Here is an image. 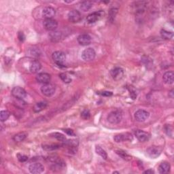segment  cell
Here are the masks:
<instances>
[{
  "label": "cell",
  "instance_id": "34",
  "mask_svg": "<svg viewBox=\"0 0 174 174\" xmlns=\"http://www.w3.org/2000/svg\"><path fill=\"white\" fill-rule=\"evenodd\" d=\"M18 159L20 162L23 163V162H25L27 160H28V157L25 156V155H18Z\"/></svg>",
  "mask_w": 174,
  "mask_h": 174
},
{
  "label": "cell",
  "instance_id": "14",
  "mask_svg": "<svg viewBox=\"0 0 174 174\" xmlns=\"http://www.w3.org/2000/svg\"><path fill=\"white\" fill-rule=\"evenodd\" d=\"M78 42L82 46L89 45L91 42V38L89 34L83 33L78 37Z\"/></svg>",
  "mask_w": 174,
  "mask_h": 174
},
{
  "label": "cell",
  "instance_id": "9",
  "mask_svg": "<svg viewBox=\"0 0 174 174\" xmlns=\"http://www.w3.org/2000/svg\"><path fill=\"white\" fill-rule=\"evenodd\" d=\"M149 113L144 110H138L135 113V118L138 122H143L148 118Z\"/></svg>",
  "mask_w": 174,
  "mask_h": 174
},
{
  "label": "cell",
  "instance_id": "10",
  "mask_svg": "<svg viewBox=\"0 0 174 174\" xmlns=\"http://www.w3.org/2000/svg\"><path fill=\"white\" fill-rule=\"evenodd\" d=\"M135 135L136 136L137 139H138L139 142H144L148 141L150 139V135L146 131H143L142 130H136L135 132Z\"/></svg>",
  "mask_w": 174,
  "mask_h": 174
},
{
  "label": "cell",
  "instance_id": "37",
  "mask_svg": "<svg viewBox=\"0 0 174 174\" xmlns=\"http://www.w3.org/2000/svg\"><path fill=\"white\" fill-rule=\"evenodd\" d=\"M102 95L103 96L105 97H110L112 95V92H109V91H104L102 93Z\"/></svg>",
  "mask_w": 174,
  "mask_h": 174
},
{
  "label": "cell",
  "instance_id": "5",
  "mask_svg": "<svg viewBox=\"0 0 174 174\" xmlns=\"http://www.w3.org/2000/svg\"><path fill=\"white\" fill-rule=\"evenodd\" d=\"M44 28L50 31H55V29L57 28L58 27V23L55 19H46L44 21Z\"/></svg>",
  "mask_w": 174,
  "mask_h": 174
},
{
  "label": "cell",
  "instance_id": "31",
  "mask_svg": "<svg viewBox=\"0 0 174 174\" xmlns=\"http://www.w3.org/2000/svg\"><path fill=\"white\" fill-rule=\"evenodd\" d=\"M59 77H60V78H61L65 83H69L72 81L71 78L67 75L66 73H61V74H59Z\"/></svg>",
  "mask_w": 174,
  "mask_h": 174
},
{
  "label": "cell",
  "instance_id": "17",
  "mask_svg": "<svg viewBox=\"0 0 174 174\" xmlns=\"http://www.w3.org/2000/svg\"><path fill=\"white\" fill-rule=\"evenodd\" d=\"M102 14V12L101 11L93 12L92 13V14H89L88 16H87L86 21L89 23H90V24L95 23V22L97 21L100 18H101Z\"/></svg>",
  "mask_w": 174,
  "mask_h": 174
},
{
  "label": "cell",
  "instance_id": "6",
  "mask_svg": "<svg viewBox=\"0 0 174 174\" xmlns=\"http://www.w3.org/2000/svg\"><path fill=\"white\" fill-rule=\"evenodd\" d=\"M133 136L130 133H124L118 134L114 137V140L117 143L122 142L124 141H132Z\"/></svg>",
  "mask_w": 174,
  "mask_h": 174
},
{
  "label": "cell",
  "instance_id": "22",
  "mask_svg": "<svg viewBox=\"0 0 174 174\" xmlns=\"http://www.w3.org/2000/svg\"><path fill=\"white\" fill-rule=\"evenodd\" d=\"M50 38L52 42H59L62 38V33L58 31H53L50 33Z\"/></svg>",
  "mask_w": 174,
  "mask_h": 174
},
{
  "label": "cell",
  "instance_id": "4",
  "mask_svg": "<svg viewBox=\"0 0 174 174\" xmlns=\"http://www.w3.org/2000/svg\"><path fill=\"white\" fill-rule=\"evenodd\" d=\"M96 52L92 48H88L84 50L82 52V58L86 61H91L95 58Z\"/></svg>",
  "mask_w": 174,
  "mask_h": 174
},
{
  "label": "cell",
  "instance_id": "12",
  "mask_svg": "<svg viewBox=\"0 0 174 174\" xmlns=\"http://www.w3.org/2000/svg\"><path fill=\"white\" fill-rule=\"evenodd\" d=\"M68 19L70 22L76 23L79 22L81 20V14L79 11L76 10H73L68 13Z\"/></svg>",
  "mask_w": 174,
  "mask_h": 174
},
{
  "label": "cell",
  "instance_id": "24",
  "mask_svg": "<svg viewBox=\"0 0 174 174\" xmlns=\"http://www.w3.org/2000/svg\"><path fill=\"white\" fill-rule=\"evenodd\" d=\"M93 3L90 1H85L81 3L80 4V9L84 12L89 11L92 8Z\"/></svg>",
  "mask_w": 174,
  "mask_h": 174
},
{
  "label": "cell",
  "instance_id": "3",
  "mask_svg": "<svg viewBox=\"0 0 174 174\" xmlns=\"http://www.w3.org/2000/svg\"><path fill=\"white\" fill-rule=\"evenodd\" d=\"M52 59L59 66H63L65 61V55L61 51H55L52 53Z\"/></svg>",
  "mask_w": 174,
  "mask_h": 174
},
{
  "label": "cell",
  "instance_id": "32",
  "mask_svg": "<svg viewBox=\"0 0 174 174\" xmlns=\"http://www.w3.org/2000/svg\"><path fill=\"white\" fill-rule=\"evenodd\" d=\"M117 12H118V10L116 8H112L110 10V14H109V19L111 21H113L114 19L115 18V16L117 14Z\"/></svg>",
  "mask_w": 174,
  "mask_h": 174
},
{
  "label": "cell",
  "instance_id": "2",
  "mask_svg": "<svg viewBox=\"0 0 174 174\" xmlns=\"http://www.w3.org/2000/svg\"><path fill=\"white\" fill-rule=\"evenodd\" d=\"M55 86L51 83L44 84L41 87V91L44 95L46 97H51L55 94Z\"/></svg>",
  "mask_w": 174,
  "mask_h": 174
},
{
  "label": "cell",
  "instance_id": "33",
  "mask_svg": "<svg viewBox=\"0 0 174 174\" xmlns=\"http://www.w3.org/2000/svg\"><path fill=\"white\" fill-rule=\"evenodd\" d=\"M91 116V114L88 110H85L84 111L81 113V117L84 120H87L90 118Z\"/></svg>",
  "mask_w": 174,
  "mask_h": 174
},
{
  "label": "cell",
  "instance_id": "7",
  "mask_svg": "<svg viewBox=\"0 0 174 174\" xmlns=\"http://www.w3.org/2000/svg\"><path fill=\"white\" fill-rule=\"evenodd\" d=\"M12 94L14 97L19 99H23L26 97L27 93L24 89L20 86H15L12 90Z\"/></svg>",
  "mask_w": 174,
  "mask_h": 174
},
{
  "label": "cell",
  "instance_id": "38",
  "mask_svg": "<svg viewBox=\"0 0 174 174\" xmlns=\"http://www.w3.org/2000/svg\"><path fill=\"white\" fill-rule=\"evenodd\" d=\"M154 173H155V172H154V171L151 169H149L146 170V171H145L144 172H143V173H147V174H152Z\"/></svg>",
  "mask_w": 174,
  "mask_h": 174
},
{
  "label": "cell",
  "instance_id": "29",
  "mask_svg": "<svg viewBox=\"0 0 174 174\" xmlns=\"http://www.w3.org/2000/svg\"><path fill=\"white\" fill-rule=\"evenodd\" d=\"M10 115V113L8 110H2L0 112V120L2 122H4L8 119Z\"/></svg>",
  "mask_w": 174,
  "mask_h": 174
},
{
  "label": "cell",
  "instance_id": "28",
  "mask_svg": "<svg viewBox=\"0 0 174 174\" xmlns=\"http://www.w3.org/2000/svg\"><path fill=\"white\" fill-rule=\"evenodd\" d=\"M51 135L54 138L57 139L58 141H60V142H65L66 141L65 136L64 135H63L62 133L55 132V133H52Z\"/></svg>",
  "mask_w": 174,
  "mask_h": 174
},
{
  "label": "cell",
  "instance_id": "23",
  "mask_svg": "<svg viewBox=\"0 0 174 174\" xmlns=\"http://www.w3.org/2000/svg\"><path fill=\"white\" fill-rule=\"evenodd\" d=\"M27 136V133L25 132H21L17 133V134H16L13 137V139L16 142H21L26 139Z\"/></svg>",
  "mask_w": 174,
  "mask_h": 174
},
{
  "label": "cell",
  "instance_id": "21",
  "mask_svg": "<svg viewBox=\"0 0 174 174\" xmlns=\"http://www.w3.org/2000/svg\"><path fill=\"white\" fill-rule=\"evenodd\" d=\"M170 164L167 162H163L160 163L159 167V172L161 174H165L169 172L170 171Z\"/></svg>",
  "mask_w": 174,
  "mask_h": 174
},
{
  "label": "cell",
  "instance_id": "20",
  "mask_svg": "<svg viewBox=\"0 0 174 174\" xmlns=\"http://www.w3.org/2000/svg\"><path fill=\"white\" fill-rule=\"evenodd\" d=\"M48 106V103L47 102H40L35 103L33 106V112H35V113H38L40 112L42 110H44L46 107Z\"/></svg>",
  "mask_w": 174,
  "mask_h": 174
},
{
  "label": "cell",
  "instance_id": "35",
  "mask_svg": "<svg viewBox=\"0 0 174 174\" xmlns=\"http://www.w3.org/2000/svg\"><path fill=\"white\" fill-rule=\"evenodd\" d=\"M64 131L69 136H75L76 135L74 131H73V130L72 129H64Z\"/></svg>",
  "mask_w": 174,
  "mask_h": 174
},
{
  "label": "cell",
  "instance_id": "1",
  "mask_svg": "<svg viewBox=\"0 0 174 174\" xmlns=\"http://www.w3.org/2000/svg\"><path fill=\"white\" fill-rule=\"evenodd\" d=\"M122 118V114L120 110H114L109 114L108 116V120L112 125H117L121 122Z\"/></svg>",
  "mask_w": 174,
  "mask_h": 174
},
{
  "label": "cell",
  "instance_id": "26",
  "mask_svg": "<svg viewBox=\"0 0 174 174\" xmlns=\"http://www.w3.org/2000/svg\"><path fill=\"white\" fill-rule=\"evenodd\" d=\"M95 151L97 154V155H99L100 156H102L103 159H107V158H108V155H107V152L102 148V147L97 146L95 147Z\"/></svg>",
  "mask_w": 174,
  "mask_h": 174
},
{
  "label": "cell",
  "instance_id": "13",
  "mask_svg": "<svg viewBox=\"0 0 174 174\" xmlns=\"http://www.w3.org/2000/svg\"><path fill=\"white\" fill-rule=\"evenodd\" d=\"M37 81L42 84L49 83L51 80V76L47 73H39L36 76Z\"/></svg>",
  "mask_w": 174,
  "mask_h": 174
},
{
  "label": "cell",
  "instance_id": "39",
  "mask_svg": "<svg viewBox=\"0 0 174 174\" xmlns=\"http://www.w3.org/2000/svg\"><path fill=\"white\" fill-rule=\"evenodd\" d=\"M173 90H172V91L170 92V95H169V96H170L171 97H172V98H173Z\"/></svg>",
  "mask_w": 174,
  "mask_h": 174
},
{
  "label": "cell",
  "instance_id": "27",
  "mask_svg": "<svg viewBox=\"0 0 174 174\" xmlns=\"http://www.w3.org/2000/svg\"><path fill=\"white\" fill-rule=\"evenodd\" d=\"M160 35H161L162 38L165 39H171L173 36L172 32L167 31L165 29L161 30V31H160Z\"/></svg>",
  "mask_w": 174,
  "mask_h": 174
},
{
  "label": "cell",
  "instance_id": "19",
  "mask_svg": "<svg viewBox=\"0 0 174 174\" xmlns=\"http://www.w3.org/2000/svg\"><path fill=\"white\" fill-rule=\"evenodd\" d=\"M42 68L41 63H40L37 60H34L31 62L29 65V71L31 73H37L39 71L40 69Z\"/></svg>",
  "mask_w": 174,
  "mask_h": 174
},
{
  "label": "cell",
  "instance_id": "11",
  "mask_svg": "<svg viewBox=\"0 0 174 174\" xmlns=\"http://www.w3.org/2000/svg\"><path fill=\"white\" fill-rule=\"evenodd\" d=\"M146 152L147 155H148L150 158L156 159L160 156V153H161V150L156 146H150L146 150Z\"/></svg>",
  "mask_w": 174,
  "mask_h": 174
},
{
  "label": "cell",
  "instance_id": "8",
  "mask_svg": "<svg viewBox=\"0 0 174 174\" xmlns=\"http://www.w3.org/2000/svg\"><path fill=\"white\" fill-rule=\"evenodd\" d=\"M30 173L33 174H39L42 173L44 171V167L41 163H32L29 167Z\"/></svg>",
  "mask_w": 174,
  "mask_h": 174
},
{
  "label": "cell",
  "instance_id": "36",
  "mask_svg": "<svg viewBox=\"0 0 174 174\" xmlns=\"http://www.w3.org/2000/svg\"><path fill=\"white\" fill-rule=\"evenodd\" d=\"M18 38H19L20 41L23 42L25 39V36L24 35V33H23V32H19V34H18Z\"/></svg>",
  "mask_w": 174,
  "mask_h": 174
},
{
  "label": "cell",
  "instance_id": "16",
  "mask_svg": "<svg viewBox=\"0 0 174 174\" xmlns=\"http://www.w3.org/2000/svg\"><path fill=\"white\" fill-rule=\"evenodd\" d=\"M110 73H111V76H112V78L116 80H118L121 79L123 77L124 72L122 68H115L111 70Z\"/></svg>",
  "mask_w": 174,
  "mask_h": 174
},
{
  "label": "cell",
  "instance_id": "30",
  "mask_svg": "<svg viewBox=\"0 0 174 174\" xmlns=\"http://www.w3.org/2000/svg\"><path fill=\"white\" fill-rule=\"evenodd\" d=\"M116 153L118 154V155L124 160H131V156H129L128 154L126 153L125 152L122 151V150H117Z\"/></svg>",
  "mask_w": 174,
  "mask_h": 174
},
{
  "label": "cell",
  "instance_id": "15",
  "mask_svg": "<svg viewBox=\"0 0 174 174\" xmlns=\"http://www.w3.org/2000/svg\"><path fill=\"white\" fill-rule=\"evenodd\" d=\"M56 14V10L55 8H53L51 6H48L46 7L43 10L42 14L46 19H52L53 16H55Z\"/></svg>",
  "mask_w": 174,
  "mask_h": 174
},
{
  "label": "cell",
  "instance_id": "25",
  "mask_svg": "<svg viewBox=\"0 0 174 174\" xmlns=\"http://www.w3.org/2000/svg\"><path fill=\"white\" fill-rule=\"evenodd\" d=\"M61 146L59 144H44L42 148L46 151H53V150L59 149Z\"/></svg>",
  "mask_w": 174,
  "mask_h": 174
},
{
  "label": "cell",
  "instance_id": "18",
  "mask_svg": "<svg viewBox=\"0 0 174 174\" xmlns=\"http://www.w3.org/2000/svg\"><path fill=\"white\" fill-rule=\"evenodd\" d=\"M173 78H174L173 72L169 71L164 73L163 76V80L165 84H167V85H172L173 83Z\"/></svg>",
  "mask_w": 174,
  "mask_h": 174
}]
</instances>
